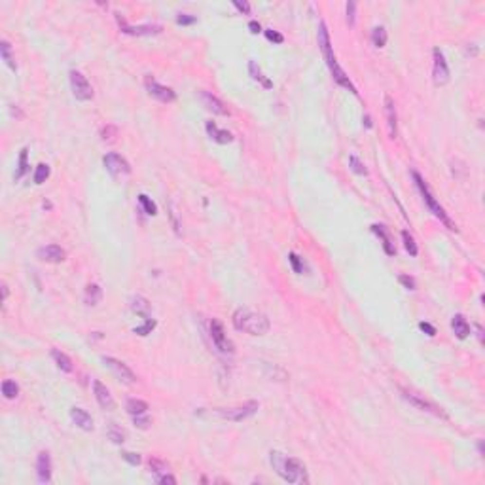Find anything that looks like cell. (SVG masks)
I'll list each match as a JSON object with an SVG mask.
<instances>
[{"label": "cell", "mask_w": 485, "mask_h": 485, "mask_svg": "<svg viewBox=\"0 0 485 485\" xmlns=\"http://www.w3.org/2000/svg\"><path fill=\"white\" fill-rule=\"evenodd\" d=\"M205 127H207L208 137L214 140V142H218V144H229L233 140V135L229 131H225V129H218L214 121H207Z\"/></svg>", "instance_id": "obj_20"}, {"label": "cell", "mask_w": 485, "mask_h": 485, "mask_svg": "<svg viewBox=\"0 0 485 485\" xmlns=\"http://www.w3.org/2000/svg\"><path fill=\"white\" fill-rule=\"evenodd\" d=\"M118 23H120L121 33L131 35V36H152V35H159V33L163 31L161 25H152V23H148V25H139V27H131V25H127L120 16H118Z\"/></svg>", "instance_id": "obj_13"}, {"label": "cell", "mask_w": 485, "mask_h": 485, "mask_svg": "<svg viewBox=\"0 0 485 485\" xmlns=\"http://www.w3.org/2000/svg\"><path fill=\"white\" fill-rule=\"evenodd\" d=\"M419 328L423 330L427 336H436V328H434L432 324H429V322H419Z\"/></svg>", "instance_id": "obj_49"}, {"label": "cell", "mask_w": 485, "mask_h": 485, "mask_svg": "<svg viewBox=\"0 0 485 485\" xmlns=\"http://www.w3.org/2000/svg\"><path fill=\"white\" fill-rule=\"evenodd\" d=\"M121 457L131 465V466H139L140 465V455L139 453H133V451H123Z\"/></svg>", "instance_id": "obj_42"}, {"label": "cell", "mask_w": 485, "mask_h": 485, "mask_svg": "<svg viewBox=\"0 0 485 485\" xmlns=\"http://www.w3.org/2000/svg\"><path fill=\"white\" fill-rule=\"evenodd\" d=\"M12 116H18V118H21V116H23V114H21V112H19L18 108H12Z\"/></svg>", "instance_id": "obj_56"}, {"label": "cell", "mask_w": 485, "mask_h": 485, "mask_svg": "<svg viewBox=\"0 0 485 485\" xmlns=\"http://www.w3.org/2000/svg\"><path fill=\"white\" fill-rule=\"evenodd\" d=\"M52 358L55 360V364H57V368L61 370V372H65V373H70L72 372V360H70L69 356L63 353V351H59V349H53L52 351Z\"/></svg>", "instance_id": "obj_26"}, {"label": "cell", "mask_w": 485, "mask_h": 485, "mask_svg": "<svg viewBox=\"0 0 485 485\" xmlns=\"http://www.w3.org/2000/svg\"><path fill=\"white\" fill-rule=\"evenodd\" d=\"M27 156H29V150L23 148L21 154H19V161H18V171H16V180H21L25 173L29 171V165H27Z\"/></svg>", "instance_id": "obj_32"}, {"label": "cell", "mask_w": 485, "mask_h": 485, "mask_svg": "<svg viewBox=\"0 0 485 485\" xmlns=\"http://www.w3.org/2000/svg\"><path fill=\"white\" fill-rule=\"evenodd\" d=\"M354 10H356V4L351 0V2H347V6H345V12H347V25L349 27H353L354 25V19H356V16H354Z\"/></svg>", "instance_id": "obj_41"}, {"label": "cell", "mask_w": 485, "mask_h": 485, "mask_svg": "<svg viewBox=\"0 0 485 485\" xmlns=\"http://www.w3.org/2000/svg\"><path fill=\"white\" fill-rule=\"evenodd\" d=\"M50 173H52V169H50V165H46V163H40V165H36V171H35V184H44L48 178H50Z\"/></svg>", "instance_id": "obj_31"}, {"label": "cell", "mask_w": 485, "mask_h": 485, "mask_svg": "<svg viewBox=\"0 0 485 485\" xmlns=\"http://www.w3.org/2000/svg\"><path fill=\"white\" fill-rule=\"evenodd\" d=\"M103 362L114 372V375L121 379V381L125 383H135L137 381V375L133 373V370L127 366V364H123L121 360L118 358H112V356H103Z\"/></svg>", "instance_id": "obj_12"}, {"label": "cell", "mask_w": 485, "mask_h": 485, "mask_svg": "<svg viewBox=\"0 0 485 485\" xmlns=\"http://www.w3.org/2000/svg\"><path fill=\"white\" fill-rule=\"evenodd\" d=\"M108 438L114 442V444H123L125 442V432L121 430L120 427H116V425H110V429H108Z\"/></svg>", "instance_id": "obj_36"}, {"label": "cell", "mask_w": 485, "mask_h": 485, "mask_svg": "<svg viewBox=\"0 0 485 485\" xmlns=\"http://www.w3.org/2000/svg\"><path fill=\"white\" fill-rule=\"evenodd\" d=\"M70 87L72 93L78 101H89L93 99V87L87 82V78L80 72V70H70Z\"/></svg>", "instance_id": "obj_7"}, {"label": "cell", "mask_w": 485, "mask_h": 485, "mask_svg": "<svg viewBox=\"0 0 485 485\" xmlns=\"http://www.w3.org/2000/svg\"><path fill=\"white\" fill-rule=\"evenodd\" d=\"M101 299H103V288L99 284H95V282L87 284L86 292H84V301L87 305H97Z\"/></svg>", "instance_id": "obj_24"}, {"label": "cell", "mask_w": 485, "mask_h": 485, "mask_svg": "<svg viewBox=\"0 0 485 485\" xmlns=\"http://www.w3.org/2000/svg\"><path fill=\"white\" fill-rule=\"evenodd\" d=\"M169 216H171V222H173L174 231H176V233H180V222H178V212H176V208H174L173 203L169 205Z\"/></svg>", "instance_id": "obj_47"}, {"label": "cell", "mask_w": 485, "mask_h": 485, "mask_svg": "<svg viewBox=\"0 0 485 485\" xmlns=\"http://www.w3.org/2000/svg\"><path fill=\"white\" fill-rule=\"evenodd\" d=\"M36 254H38L40 260L48 261V263H61V261H65V258H67L65 248H61L59 244H46V246L38 248Z\"/></svg>", "instance_id": "obj_15"}, {"label": "cell", "mask_w": 485, "mask_h": 485, "mask_svg": "<svg viewBox=\"0 0 485 485\" xmlns=\"http://www.w3.org/2000/svg\"><path fill=\"white\" fill-rule=\"evenodd\" d=\"M248 72H250V76H252V80L260 82L265 89H271V87H273V82L261 74V70H260V67L256 65V61H250V63H248Z\"/></svg>", "instance_id": "obj_27"}, {"label": "cell", "mask_w": 485, "mask_h": 485, "mask_svg": "<svg viewBox=\"0 0 485 485\" xmlns=\"http://www.w3.org/2000/svg\"><path fill=\"white\" fill-rule=\"evenodd\" d=\"M133 423H135V427H139V429H142V430H146V429L150 427V423H152V421H150V417L144 413V415L133 417Z\"/></svg>", "instance_id": "obj_45"}, {"label": "cell", "mask_w": 485, "mask_h": 485, "mask_svg": "<svg viewBox=\"0 0 485 485\" xmlns=\"http://www.w3.org/2000/svg\"><path fill=\"white\" fill-rule=\"evenodd\" d=\"M199 97H201V103L205 104V108H207L208 112L218 114V116H229V110L225 108V104L222 103L216 95H212V93H208V91H201Z\"/></svg>", "instance_id": "obj_17"}, {"label": "cell", "mask_w": 485, "mask_h": 485, "mask_svg": "<svg viewBox=\"0 0 485 485\" xmlns=\"http://www.w3.org/2000/svg\"><path fill=\"white\" fill-rule=\"evenodd\" d=\"M263 35L265 38L269 40V42H275V44H282L284 42V36L277 33V31H273V29H267V31H263Z\"/></svg>", "instance_id": "obj_43"}, {"label": "cell", "mask_w": 485, "mask_h": 485, "mask_svg": "<svg viewBox=\"0 0 485 485\" xmlns=\"http://www.w3.org/2000/svg\"><path fill=\"white\" fill-rule=\"evenodd\" d=\"M131 309L137 313V315H140L144 320L150 318L152 307H150V301H148L144 296H133V298H131Z\"/></svg>", "instance_id": "obj_22"}, {"label": "cell", "mask_w": 485, "mask_h": 485, "mask_svg": "<svg viewBox=\"0 0 485 485\" xmlns=\"http://www.w3.org/2000/svg\"><path fill=\"white\" fill-rule=\"evenodd\" d=\"M139 203L142 205V208H144V212L146 214H150V216H154V214H157V207H156V203L146 195V193H140L139 195Z\"/></svg>", "instance_id": "obj_35"}, {"label": "cell", "mask_w": 485, "mask_h": 485, "mask_svg": "<svg viewBox=\"0 0 485 485\" xmlns=\"http://www.w3.org/2000/svg\"><path fill=\"white\" fill-rule=\"evenodd\" d=\"M372 42L377 48H383L387 44V31H385V27H375L372 31Z\"/></svg>", "instance_id": "obj_34"}, {"label": "cell", "mask_w": 485, "mask_h": 485, "mask_svg": "<svg viewBox=\"0 0 485 485\" xmlns=\"http://www.w3.org/2000/svg\"><path fill=\"white\" fill-rule=\"evenodd\" d=\"M0 55H2L4 63H6L10 69L18 70V65H16L14 55H12V48H10V42H8V40H2V42H0Z\"/></svg>", "instance_id": "obj_28"}, {"label": "cell", "mask_w": 485, "mask_h": 485, "mask_svg": "<svg viewBox=\"0 0 485 485\" xmlns=\"http://www.w3.org/2000/svg\"><path fill=\"white\" fill-rule=\"evenodd\" d=\"M413 180H415V184H417V188H419V191H421V195H423V199H425V203H427V207L430 208V212H432L434 216L436 218H440V222L442 224H446L448 227H449L451 231H457V225L453 224L451 222V218L448 216V212L444 210V207L436 201V197L432 195V191H430V188L427 186V182H425V178L421 176V174L417 173V171H413Z\"/></svg>", "instance_id": "obj_3"}, {"label": "cell", "mask_w": 485, "mask_h": 485, "mask_svg": "<svg viewBox=\"0 0 485 485\" xmlns=\"http://www.w3.org/2000/svg\"><path fill=\"white\" fill-rule=\"evenodd\" d=\"M432 57H434V67H432L434 84L438 87L446 86V84L449 82V67H448V61H446L444 53L440 52V48H434Z\"/></svg>", "instance_id": "obj_8"}, {"label": "cell", "mask_w": 485, "mask_h": 485, "mask_svg": "<svg viewBox=\"0 0 485 485\" xmlns=\"http://www.w3.org/2000/svg\"><path fill=\"white\" fill-rule=\"evenodd\" d=\"M70 419L74 421L76 427H80L82 430H93V419L82 408H72L70 410Z\"/></svg>", "instance_id": "obj_19"}, {"label": "cell", "mask_w": 485, "mask_h": 485, "mask_svg": "<svg viewBox=\"0 0 485 485\" xmlns=\"http://www.w3.org/2000/svg\"><path fill=\"white\" fill-rule=\"evenodd\" d=\"M349 167H351V171H353V173H356V174H366L368 173V171H366V165H364L362 161H360L356 156L349 157Z\"/></svg>", "instance_id": "obj_38"}, {"label": "cell", "mask_w": 485, "mask_h": 485, "mask_svg": "<svg viewBox=\"0 0 485 485\" xmlns=\"http://www.w3.org/2000/svg\"><path fill=\"white\" fill-rule=\"evenodd\" d=\"M478 451H480V455H484V442L482 440L478 442Z\"/></svg>", "instance_id": "obj_55"}, {"label": "cell", "mask_w": 485, "mask_h": 485, "mask_svg": "<svg viewBox=\"0 0 485 485\" xmlns=\"http://www.w3.org/2000/svg\"><path fill=\"white\" fill-rule=\"evenodd\" d=\"M157 484H163V485L171 484V485H174V484H176V478H174V476H171V474H165V476H161V478L157 480Z\"/></svg>", "instance_id": "obj_50"}, {"label": "cell", "mask_w": 485, "mask_h": 485, "mask_svg": "<svg viewBox=\"0 0 485 485\" xmlns=\"http://www.w3.org/2000/svg\"><path fill=\"white\" fill-rule=\"evenodd\" d=\"M260 404L256 400H248L241 406H235V408H222V410H216L214 413L220 417V419H225V421H233V423H241L244 419L252 417L256 411H258Z\"/></svg>", "instance_id": "obj_4"}, {"label": "cell", "mask_w": 485, "mask_h": 485, "mask_svg": "<svg viewBox=\"0 0 485 485\" xmlns=\"http://www.w3.org/2000/svg\"><path fill=\"white\" fill-rule=\"evenodd\" d=\"M451 328L455 332V336L459 339H466L470 336V324L466 322V318L463 315H455L453 320H451Z\"/></svg>", "instance_id": "obj_23"}, {"label": "cell", "mask_w": 485, "mask_h": 485, "mask_svg": "<svg viewBox=\"0 0 485 485\" xmlns=\"http://www.w3.org/2000/svg\"><path fill=\"white\" fill-rule=\"evenodd\" d=\"M116 137H118V127H116V125H106V127H103L101 139H103L104 142H112Z\"/></svg>", "instance_id": "obj_39"}, {"label": "cell", "mask_w": 485, "mask_h": 485, "mask_svg": "<svg viewBox=\"0 0 485 485\" xmlns=\"http://www.w3.org/2000/svg\"><path fill=\"white\" fill-rule=\"evenodd\" d=\"M197 21L195 16H191V14H178L176 16V23L178 25H193Z\"/></svg>", "instance_id": "obj_46"}, {"label": "cell", "mask_w": 485, "mask_h": 485, "mask_svg": "<svg viewBox=\"0 0 485 485\" xmlns=\"http://www.w3.org/2000/svg\"><path fill=\"white\" fill-rule=\"evenodd\" d=\"M125 410H127V413H129L131 417L144 415V413L148 411V404H146L144 400L129 398V400H127V404H125Z\"/></svg>", "instance_id": "obj_25"}, {"label": "cell", "mask_w": 485, "mask_h": 485, "mask_svg": "<svg viewBox=\"0 0 485 485\" xmlns=\"http://www.w3.org/2000/svg\"><path fill=\"white\" fill-rule=\"evenodd\" d=\"M93 392H95V398L99 402V406L106 410V411H112L114 408H116V402H114V396H112V392L108 391V387L103 385V383L99 381H93Z\"/></svg>", "instance_id": "obj_16"}, {"label": "cell", "mask_w": 485, "mask_h": 485, "mask_svg": "<svg viewBox=\"0 0 485 485\" xmlns=\"http://www.w3.org/2000/svg\"><path fill=\"white\" fill-rule=\"evenodd\" d=\"M288 260H290V263H292V269H294L298 275H301V273H303V263H301V258H299L296 252H290V254H288Z\"/></svg>", "instance_id": "obj_40"}, {"label": "cell", "mask_w": 485, "mask_h": 485, "mask_svg": "<svg viewBox=\"0 0 485 485\" xmlns=\"http://www.w3.org/2000/svg\"><path fill=\"white\" fill-rule=\"evenodd\" d=\"M400 392H402V398L406 400V402H410V404H411L413 408H417V410L427 411V413H430V415L442 417V419H448V415L444 413V410H442L440 406H436L434 402L427 400L423 394H417L413 391H406V389H402Z\"/></svg>", "instance_id": "obj_5"}, {"label": "cell", "mask_w": 485, "mask_h": 485, "mask_svg": "<svg viewBox=\"0 0 485 485\" xmlns=\"http://www.w3.org/2000/svg\"><path fill=\"white\" fill-rule=\"evenodd\" d=\"M372 231L379 237L383 241V248H385V252L389 254V256H394L396 254V248H394V244H392V239H391V235L387 233V229H385V225H379V224H373L372 225Z\"/></svg>", "instance_id": "obj_21"}, {"label": "cell", "mask_w": 485, "mask_h": 485, "mask_svg": "<svg viewBox=\"0 0 485 485\" xmlns=\"http://www.w3.org/2000/svg\"><path fill=\"white\" fill-rule=\"evenodd\" d=\"M271 465L279 476L288 484H309L307 468L296 457H284L279 451H271Z\"/></svg>", "instance_id": "obj_1"}, {"label": "cell", "mask_w": 485, "mask_h": 485, "mask_svg": "<svg viewBox=\"0 0 485 485\" xmlns=\"http://www.w3.org/2000/svg\"><path fill=\"white\" fill-rule=\"evenodd\" d=\"M317 40H318V48H320V52H322V55H324V61H326L328 69H332L334 65H337V59H336V55H334V52H332L330 33H328V29H326V23H324V21L318 25V35H317Z\"/></svg>", "instance_id": "obj_11"}, {"label": "cell", "mask_w": 485, "mask_h": 485, "mask_svg": "<svg viewBox=\"0 0 485 485\" xmlns=\"http://www.w3.org/2000/svg\"><path fill=\"white\" fill-rule=\"evenodd\" d=\"M156 324L157 322L152 318V317H150V318H146V320H144V324H142V326H137L133 332H135V334H139V336H148V334H152V330L156 328Z\"/></svg>", "instance_id": "obj_37"}, {"label": "cell", "mask_w": 485, "mask_h": 485, "mask_svg": "<svg viewBox=\"0 0 485 485\" xmlns=\"http://www.w3.org/2000/svg\"><path fill=\"white\" fill-rule=\"evenodd\" d=\"M103 163H104V167H106V171L112 174L114 178L131 173V165H129V161H127L125 157H121L120 154H116V152L106 154V156L103 157Z\"/></svg>", "instance_id": "obj_10"}, {"label": "cell", "mask_w": 485, "mask_h": 485, "mask_svg": "<svg viewBox=\"0 0 485 485\" xmlns=\"http://www.w3.org/2000/svg\"><path fill=\"white\" fill-rule=\"evenodd\" d=\"M398 280H400V284H402L404 288H408V290H415V288H417L415 279L410 277V275H400Z\"/></svg>", "instance_id": "obj_44"}, {"label": "cell", "mask_w": 485, "mask_h": 485, "mask_svg": "<svg viewBox=\"0 0 485 485\" xmlns=\"http://www.w3.org/2000/svg\"><path fill=\"white\" fill-rule=\"evenodd\" d=\"M362 121H364V125H366L368 129H372V118H370V116H364Z\"/></svg>", "instance_id": "obj_53"}, {"label": "cell", "mask_w": 485, "mask_h": 485, "mask_svg": "<svg viewBox=\"0 0 485 485\" xmlns=\"http://www.w3.org/2000/svg\"><path fill=\"white\" fill-rule=\"evenodd\" d=\"M402 241H404V246H406V250L411 254V256H417L419 254V248H417V242L415 239L411 237V233L408 231V229H404L402 231Z\"/></svg>", "instance_id": "obj_33"}, {"label": "cell", "mask_w": 485, "mask_h": 485, "mask_svg": "<svg viewBox=\"0 0 485 485\" xmlns=\"http://www.w3.org/2000/svg\"><path fill=\"white\" fill-rule=\"evenodd\" d=\"M144 86H146L148 95H150V97H154V99L159 101V103H173V101H176V93H174L173 89H171V87H167V86L157 84L152 76H146Z\"/></svg>", "instance_id": "obj_9"}, {"label": "cell", "mask_w": 485, "mask_h": 485, "mask_svg": "<svg viewBox=\"0 0 485 485\" xmlns=\"http://www.w3.org/2000/svg\"><path fill=\"white\" fill-rule=\"evenodd\" d=\"M2 394H4V398H8V400L18 398V394H19L18 383L12 381V379H6V381H2Z\"/></svg>", "instance_id": "obj_30"}, {"label": "cell", "mask_w": 485, "mask_h": 485, "mask_svg": "<svg viewBox=\"0 0 485 485\" xmlns=\"http://www.w3.org/2000/svg\"><path fill=\"white\" fill-rule=\"evenodd\" d=\"M148 468H150V474H154V478H156V482L161 478V476H165V474H169V468L165 463H161L159 459H150V463H148Z\"/></svg>", "instance_id": "obj_29"}, {"label": "cell", "mask_w": 485, "mask_h": 485, "mask_svg": "<svg viewBox=\"0 0 485 485\" xmlns=\"http://www.w3.org/2000/svg\"><path fill=\"white\" fill-rule=\"evenodd\" d=\"M476 330H478V337H480V341H484V330H482V326H476Z\"/></svg>", "instance_id": "obj_54"}, {"label": "cell", "mask_w": 485, "mask_h": 485, "mask_svg": "<svg viewBox=\"0 0 485 485\" xmlns=\"http://www.w3.org/2000/svg\"><path fill=\"white\" fill-rule=\"evenodd\" d=\"M6 298H8V284H6V282H2V299L6 301Z\"/></svg>", "instance_id": "obj_52"}, {"label": "cell", "mask_w": 485, "mask_h": 485, "mask_svg": "<svg viewBox=\"0 0 485 485\" xmlns=\"http://www.w3.org/2000/svg\"><path fill=\"white\" fill-rule=\"evenodd\" d=\"M248 29H250V33H252V35H258V33L261 31V27H260V23H258V21H250V23H248Z\"/></svg>", "instance_id": "obj_51"}, {"label": "cell", "mask_w": 485, "mask_h": 485, "mask_svg": "<svg viewBox=\"0 0 485 485\" xmlns=\"http://www.w3.org/2000/svg\"><path fill=\"white\" fill-rule=\"evenodd\" d=\"M385 116H387L389 135L394 139L398 135V116H396V106L391 95H385Z\"/></svg>", "instance_id": "obj_18"}, {"label": "cell", "mask_w": 485, "mask_h": 485, "mask_svg": "<svg viewBox=\"0 0 485 485\" xmlns=\"http://www.w3.org/2000/svg\"><path fill=\"white\" fill-rule=\"evenodd\" d=\"M36 474L40 484H50L52 482V457L48 451H40L36 459Z\"/></svg>", "instance_id": "obj_14"}, {"label": "cell", "mask_w": 485, "mask_h": 485, "mask_svg": "<svg viewBox=\"0 0 485 485\" xmlns=\"http://www.w3.org/2000/svg\"><path fill=\"white\" fill-rule=\"evenodd\" d=\"M208 330H210L212 343H214V347H216L220 353H224V354H233V353H235V345H233V341L227 337L224 326H222V322H220L218 318H212V320H210Z\"/></svg>", "instance_id": "obj_6"}, {"label": "cell", "mask_w": 485, "mask_h": 485, "mask_svg": "<svg viewBox=\"0 0 485 485\" xmlns=\"http://www.w3.org/2000/svg\"><path fill=\"white\" fill-rule=\"evenodd\" d=\"M231 322H233L235 330L246 332L250 336H263L269 332V318L261 313L248 309V307H239L233 313Z\"/></svg>", "instance_id": "obj_2"}, {"label": "cell", "mask_w": 485, "mask_h": 485, "mask_svg": "<svg viewBox=\"0 0 485 485\" xmlns=\"http://www.w3.org/2000/svg\"><path fill=\"white\" fill-rule=\"evenodd\" d=\"M233 6H235L241 14H244V16H246V14H250V4H248V2H244V0H242V2L241 0H233Z\"/></svg>", "instance_id": "obj_48"}]
</instances>
